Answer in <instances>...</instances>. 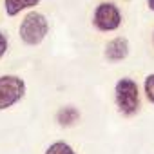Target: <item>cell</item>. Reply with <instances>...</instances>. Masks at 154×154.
<instances>
[{"label": "cell", "mask_w": 154, "mask_h": 154, "mask_svg": "<svg viewBox=\"0 0 154 154\" xmlns=\"http://www.w3.org/2000/svg\"><path fill=\"white\" fill-rule=\"evenodd\" d=\"M152 44H154V33H152Z\"/></svg>", "instance_id": "12"}, {"label": "cell", "mask_w": 154, "mask_h": 154, "mask_svg": "<svg viewBox=\"0 0 154 154\" xmlns=\"http://www.w3.org/2000/svg\"><path fill=\"white\" fill-rule=\"evenodd\" d=\"M8 47H9V38H8V35L4 31H0V58L6 56Z\"/></svg>", "instance_id": "10"}, {"label": "cell", "mask_w": 154, "mask_h": 154, "mask_svg": "<svg viewBox=\"0 0 154 154\" xmlns=\"http://www.w3.org/2000/svg\"><path fill=\"white\" fill-rule=\"evenodd\" d=\"M114 102L123 116H132L140 111V91L132 78H122L114 85Z\"/></svg>", "instance_id": "2"}, {"label": "cell", "mask_w": 154, "mask_h": 154, "mask_svg": "<svg viewBox=\"0 0 154 154\" xmlns=\"http://www.w3.org/2000/svg\"><path fill=\"white\" fill-rule=\"evenodd\" d=\"M129 56V40L123 36H116L105 45V58L109 62H123Z\"/></svg>", "instance_id": "5"}, {"label": "cell", "mask_w": 154, "mask_h": 154, "mask_svg": "<svg viewBox=\"0 0 154 154\" xmlns=\"http://www.w3.org/2000/svg\"><path fill=\"white\" fill-rule=\"evenodd\" d=\"M143 91L147 94V100L150 103H154V74H149L145 82H143Z\"/></svg>", "instance_id": "9"}, {"label": "cell", "mask_w": 154, "mask_h": 154, "mask_svg": "<svg viewBox=\"0 0 154 154\" xmlns=\"http://www.w3.org/2000/svg\"><path fill=\"white\" fill-rule=\"evenodd\" d=\"M78 120H80V111L72 105L62 107L56 112V122L60 127H72V125L78 123Z\"/></svg>", "instance_id": "7"}, {"label": "cell", "mask_w": 154, "mask_h": 154, "mask_svg": "<svg viewBox=\"0 0 154 154\" xmlns=\"http://www.w3.org/2000/svg\"><path fill=\"white\" fill-rule=\"evenodd\" d=\"M123 22L122 11L114 2H100L94 9L93 15V24L98 31L102 33H112L116 29H120Z\"/></svg>", "instance_id": "4"}, {"label": "cell", "mask_w": 154, "mask_h": 154, "mask_svg": "<svg viewBox=\"0 0 154 154\" xmlns=\"http://www.w3.org/2000/svg\"><path fill=\"white\" fill-rule=\"evenodd\" d=\"M40 4V0H4V11L8 17H18L22 11H29Z\"/></svg>", "instance_id": "6"}, {"label": "cell", "mask_w": 154, "mask_h": 154, "mask_svg": "<svg viewBox=\"0 0 154 154\" xmlns=\"http://www.w3.org/2000/svg\"><path fill=\"white\" fill-rule=\"evenodd\" d=\"M26 94V82L17 74L0 76V111L18 103Z\"/></svg>", "instance_id": "3"}, {"label": "cell", "mask_w": 154, "mask_h": 154, "mask_svg": "<svg viewBox=\"0 0 154 154\" xmlns=\"http://www.w3.org/2000/svg\"><path fill=\"white\" fill-rule=\"evenodd\" d=\"M45 154H76V152H74V149L69 143H65V141H54V143H51L47 147Z\"/></svg>", "instance_id": "8"}, {"label": "cell", "mask_w": 154, "mask_h": 154, "mask_svg": "<svg viewBox=\"0 0 154 154\" xmlns=\"http://www.w3.org/2000/svg\"><path fill=\"white\" fill-rule=\"evenodd\" d=\"M49 33V20L40 11H29L18 26V36L26 45H40Z\"/></svg>", "instance_id": "1"}, {"label": "cell", "mask_w": 154, "mask_h": 154, "mask_svg": "<svg viewBox=\"0 0 154 154\" xmlns=\"http://www.w3.org/2000/svg\"><path fill=\"white\" fill-rule=\"evenodd\" d=\"M147 6H149L150 11H154V0H147Z\"/></svg>", "instance_id": "11"}]
</instances>
